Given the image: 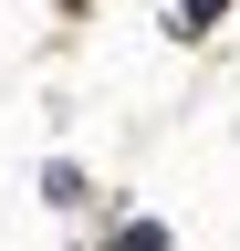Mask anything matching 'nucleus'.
<instances>
[{
    "instance_id": "f257e3e1",
    "label": "nucleus",
    "mask_w": 240,
    "mask_h": 251,
    "mask_svg": "<svg viewBox=\"0 0 240 251\" xmlns=\"http://www.w3.org/2000/svg\"><path fill=\"white\" fill-rule=\"evenodd\" d=\"M219 11H230V0H177V31H209Z\"/></svg>"
},
{
    "instance_id": "f03ea898",
    "label": "nucleus",
    "mask_w": 240,
    "mask_h": 251,
    "mask_svg": "<svg viewBox=\"0 0 240 251\" xmlns=\"http://www.w3.org/2000/svg\"><path fill=\"white\" fill-rule=\"evenodd\" d=\"M126 251H167V230H157V220H136V230H126Z\"/></svg>"
}]
</instances>
